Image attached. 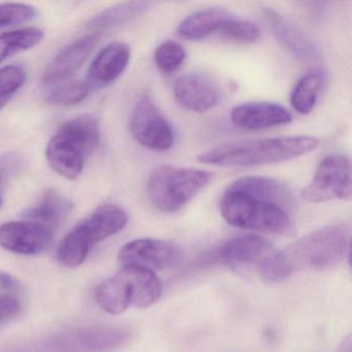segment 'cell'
Masks as SVG:
<instances>
[{"mask_svg":"<svg viewBox=\"0 0 352 352\" xmlns=\"http://www.w3.org/2000/svg\"><path fill=\"white\" fill-rule=\"evenodd\" d=\"M294 206V193L289 187L265 176L238 179L220 199L222 217L230 226L283 236L296 234L289 215Z\"/></svg>","mask_w":352,"mask_h":352,"instance_id":"6da1fadb","label":"cell"},{"mask_svg":"<svg viewBox=\"0 0 352 352\" xmlns=\"http://www.w3.org/2000/svg\"><path fill=\"white\" fill-rule=\"evenodd\" d=\"M318 145V140L310 135L246 140L212 148L197 156V160L201 164L230 168L263 166L306 155Z\"/></svg>","mask_w":352,"mask_h":352,"instance_id":"7a4b0ae2","label":"cell"},{"mask_svg":"<svg viewBox=\"0 0 352 352\" xmlns=\"http://www.w3.org/2000/svg\"><path fill=\"white\" fill-rule=\"evenodd\" d=\"M100 125L90 115L76 117L65 122L49 141L46 157L51 168L69 180H76L85 160L100 143Z\"/></svg>","mask_w":352,"mask_h":352,"instance_id":"3957f363","label":"cell"},{"mask_svg":"<svg viewBox=\"0 0 352 352\" xmlns=\"http://www.w3.org/2000/svg\"><path fill=\"white\" fill-rule=\"evenodd\" d=\"M162 294V285L155 272L123 265L114 277L100 284L96 298L100 308L110 314H120L129 307L146 309Z\"/></svg>","mask_w":352,"mask_h":352,"instance_id":"277c9868","label":"cell"},{"mask_svg":"<svg viewBox=\"0 0 352 352\" xmlns=\"http://www.w3.org/2000/svg\"><path fill=\"white\" fill-rule=\"evenodd\" d=\"M209 170L160 166L150 175L147 192L152 205L162 213H176L213 181Z\"/></svg>","mask_w":352,"mask_h":352,"instance_id":"5b68a950","label":"cell"},{"mask_svg":"<svg viewBox=\"0 0 352 352\" xmlns=\"http://www.w3.org/2000/svg\"><path fill=\"white\" fill-rule=\"evenodd\" d=\"M349 247V230L343 224L323 226L283 251L292 271L329 270L339 265Z\"/></svg>","mask_w":352,"mask_h":352,"instance_id":"8992f818","label":"cell"},{"mask_svg":"<svg viewBox=\"0 0 352 352\" xmlns=\"http://www.w3.org/2000/svg\"><path fill=\"white\" fill-rule=\"evenodd\" d=\"M131 336L124 327H86L63 331L10 352H102L122 345Z\"/></svg>","mask_w":352,"mask_h":352,"instance_id":"52a82bcc","label":"cell"},{"mask_svg":"<svg viewBox=\"0 0 352 352\" xmlns=\"http://www.w3.org/2000/svg\"><path fill=\"white\" fill-rule=\"evenodd\" d=\"M351 166L347 156L333 154L321 160L311 182L300 191L309 203L351 199Z\"/></svg>","mask_w":352,"mask_h":352,"instance_id":"ba28073f","label":"cell"},{"mask_svg":"<svg viewBox=\"0 0 352 352\" xmlns=\"http://www.w3.org/2000/svg\"><path fill=\"white\" fill-rule=\"evenodd\" d=\"M129 127L133 139L148 149L166 151L174 145V131L170 122L148 94L135 102Z\"/></svg>","mask_w":352,"mask_h":352,"instance_id":"9c48e42d","label":"cell"},{"mask_svg":"<svg viewBox=\"0 0 352 352\" xmlns=\"http://www.w3.org/2000/svg\"><path fill=\"white\" fill-rule=\"evenodd\" d=\"M183 252L176 243L158 239H138L125 244L118 253L122 265L162 271L177 267Z\"/></svg>","mask_w":352,"mask_h":352,"instance_id":"30bf717a","label":"cell"},{"mask_svg":"<svg viewBox=\"0 0 352 352\" xmlns=\"http://www.w3.org/2000/svg\"><path fill=\"white\" fill-rule=\"evenodd\" d=\"M173 91L179 106L199 114L212 110L220 102L219 87L205 74H184L175 82Z\"/></svg>","mask_w":352,"mask_h":352,"instance_id":"8fae6325","label":"cell"},{"mask_svg":"<svg viewBox=\"0 0 352 352\" xmlns=\"http://www.w3.org/2000/svg\"><path fill=\"white\" fill-rule=\"evenodd\" d=\"M52 239L51 230L28 220L0 226V246L17 254H40L48 249Z\"/></svg>","mask_w":352,"mask_h":352,"instance_id":"7c38bea8","label":"cell"},{"mask_svg":"<svg viewBox=\"0 0 352 352\" xmlns=\"http://www.w3.org/2000/svg\"><path fill=\"white\" fill-rule=\"evenodd\" d=\"M230 119L240 129L261 131L288 124L292 121V115L285 107L276 102H249L234 107Z\"/></svg>","mask_w":352,"mask_h":352,"instance_id":"4fadbf2b","label":"cell"},{"mask_svg":"<svg viewBox=\"0 0 352 352\" xmlns=\"http://www.w3.org/2000/svg\"><path fill=\"white\" fill-rule=\"evenodd\" d=\"M131 55V48L124 43H112L102 49L88 69L90 89H100L114 83L126 69Z\"/></svg>","mask_w":352,"mask_h":352,"instance_id":"5bb4252c","label":"cell"},{"mask_svg":"<svg viewBox=\"0 0 352 352\" xmlns=\"http://www.w3.org/2000/svg\"><path fill=\"white\" fill-rule=\"evenodd\" d=\"M275 250L265 239L253 234L241 236L228 241L218 250V258L223 265L232 269L255 265Z\"/></svg>","mask_w":352,"mask_h":352,"instance_id":"9a60e30c","label":"cell"},{"mask_svg":"<svg viewBox=\"0 0 352 352\" xmlns=\"http://www.w3.org/2000/svg\"><path fill=\"white\" fill-rule=\"evenodd\" d=\"M100 40V34H90L65 47L47 67L42 82L55 83L75 73L91 54Z\"/></svg>","mask_w":352,"mask_h":352,"instance_id":"2e32d148","label":"cell"},{"mask_svg":"<svg viewBox=\"0 0 352 352\" xmlns=\"http://www.w3.org/2000/svg\"><path fill=\"white\" fill-rule=\"evenodd\" d=\"M127 222L129 215L122 208L116 205H102L78 224L77 228L92 246L118 234L126 226Z\"/></svg>","mask_w":352,"mask_h":352,"instance_id":"e0dca14e","label":"cell"},{"mask_svg":"<svg viewBox=\"0 0 352 352\" xmlns=\"http://www.w3.org/2000/svg\"><path fill=\"white\" fill-rule=\"evenodd\" d=\"M265 18L278 42L296 58L315 60L317 49L294 24L273 9L265 10Z\"/></svg>","mask_w":352,"mask_h":352,"instance_id":"ac0fdd59","label":"cell"},{"mask_svg":"<svg viewBox=\"0 0 352 352\" xmlns=\"http://www.w3.org/2000/svg\"><path fill=\"white\" fill-rule=\"evenodd\" d=\"M73 204L55 189L45 191L38 203L24 213L28 221L40 224L54 232L69 217Z\"/></svg>","mask_w":352,"mask_h":352,"instance_id":"d6986e66","label":"cell"},{"mask_svg":"<svg viewBox=\"0 0 352 352\" xmlns=\"http://www.w3.org/2000/svg\"><path fill=\"white\" fill-rule=\"evenodd\" d=\"M232 16L230 12L223 9L201 10L185 18L179 25L178 32L185 40H203L212 34H219L222 26Z\"/></svg>","mask_w":352,"mask_h":352,"instance_id":"ffe728a7","label":"cell"},{"mask_svg":"<svg viewBox=\"0 0 352 352\" xmlns=\"http://www.w3.org/2000/svg\"><path fill=\"white\" fill-rule=\"evenodd\" d=\"M151 3L144 1H131V3H119L110 9L100 12L94 16L87 24L88 30L94 34H100L112 28L126 24L127 22L142 15L149 9Z\"/></svg>","mask_w":352,"mask_h":352,"instance_id":"44dd1931","label":"cell"},{"mask_svg":"<svg viewBox=\"0 0 352 352\" xmlns=\"http://www.w3.org/2000/svg\"><path fill=\"white\" fill-rule=\"evenodd\" d=\"M324 77L320 71L309 72L294 86L290 96L292 108L300 114H309L316 106Z\"/></svg>","mask_w":352,"mask_h":352,"instance_id":"7402d4cb","label":"cell"},{"mask_svg":"<svg viewBox=\"0 0 352 352\" xmlns=\"http://www.w3.org/2000/svg\"><path fill=\"white\" fill-rule=\"evenodd\" d=\"M44 38L40 28H28L0 34V63L22 51L34 48Z\"/></svg>","mask_w":352,"mask_h":352,"instance_id":"603a6c76","label":"cell"},{"mask_svg":"<svg viewBox=\"0 0 352 352\" xmlns=\"http://www.w3.org/2000/svg\"><path fill=\"white\" fill-rule=\"evenodd\" d=\"M90 248L89 243L76 226L61 241L57 250V258L65 267H80L87 258Z\"/></svg>","mask_w":352,"mask_h":352,"instance_id":"cb8c5ba5","label":"cell"},{"mask_svg":"<svg viewBox=\"0 0 352 352\" xmlns=\"http://www.w3.org/2000/svg\"><path fill=\"white\" fill-rule=\"evenodd\" d=\"M89 90L87 81L72 80L56 86L47 96V102L56 107L76 106L85 100Z\"/></svg>","mask_w":352,"mask_h":352,"instance_id":"d4e9b609","label":"cell"},{"mask_svg":"<svg viewBox=\"0 0 352 352\" xmlns=\"http://www.w3.org/2000/svg\"><path fill=\"white\" fill-rule=\"evenodd\" d=\"M257 273L267 284L279 283L292 275V269L283 251L274 250L256 267Z\"/></svg>","mask_w":352,"mask_h":352,"instance_id":"484cf974","label":"cell"},{"mask_svg":"<svg viewBox=\"0 0 352 352\" xmlns=\"http://www.w3.org/2000/svg\"><path fill=\"white\" fill-rule=\"evenodd\" d=\"M26 73L21 67L8 65L0 69V111L25 84Z\"/></svg>","mask_w":352,"mask_h":352,"instance_id":"4316f807","label":"cell"},{"mask_svg":"<svg viewBox=\"0 0 352 352\" xmlns=\"http://www.w3.org/2000/svg\"><path fill=\"white\" fill-rule=\"evenodd\" d=\"M220 36L239 43H254L261 38V30L249 20L232 15L222 26Z\"/></svg>","mask_w":352,"mask_h":352,"instance_id":"83f0119b","label":"cell"},{"mask_svg":"<svg viewBox=\"0 0 352 352\" xmlns=\"http://www.w3.org/2000/svg\"><path fill=\"white\" fill-rule=\"evenodd\" d=\"M185 57L186 52L182 45L175 41H166L156 49L154 61L160 71L170 74L177 71L183 65Z\"/></svg>","mask_w":352,"mask_h":352,"instance_id":"f1b7e54d","label":"cell"},{"mask_svg":"<svg viewBox=\"0 0 352 352\" xmlns=\"http://www.w3.org/2000/svg\"><path fill=\"white\" fill-rule=\"evenodd\" d=\"M36 17V9L32 6L24 3L0 5V30L25 23Z\"/></svg>","mask_w":352,"mask_h":352,"instance_id":"f546056e","label":"cell"},{"mask_svg":"<svg viewBox=\"0 0 352 352\" xmlns=\"http://www.w3.org/2000/svg\"><path fill=\"white\" fill-rule=\"evenodd\" d=\"M21 310V302L15 296H0V324L19 315Z\"/></svg>","mask_w":352,"mask_h":352,"instance_id":"4dcf8cb0","label":"cell"},{"mask_svg":"<svg viewBox=\"0 0 352 352\" xmlns=\"http://www.w3.org/2000/svg\"><path fill=\"white\" fill-rule=\"evenodd\" d=\"M1 205H3V197L0 195V207H1Z\"/></svg>","mask_w":352,"mask_h":352,"instance_id":"1f68e13d","label":"cell"}]
</instances>
